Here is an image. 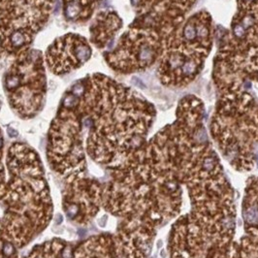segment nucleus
I'll use <instances>...</instances> for the list:
<instances>
[{"label": "nucleus", "instance_id": "7", "mask_svg": "<svg viewBox=\"0 0 258 258\" xmlns=\"http://www.w3.org/2000/svg\"><path fill=\"white\" fill-rule=\"evenodd\" d=\"M196 32H197V36L200 37V38H205V37H207L209 35L208 28L204 25H199L196 28Z\"/></svg>", "mask_w": 258, "mask_h": 258}, {"label": "nucleus", "instance_id": "9", "mask_svg": "<svg viewBox=\"0 0 258 258\" xmlns=\"http://www.w3.org/2000/svg\"><path fill=\"white\" fill-rule=\"evenodd\" d=\"M246 1H252V0H246Z\"/></svg>", "mask_w": 258, "mask_h": 258}, {"label": "nucleus", "instance_id": "3", "mask_svg": "<svg viewBox=\"0 0 258 258\" xmlns=\"http://www.w3.org/2000/svg\"><path fill=\"white\" fill-rule=\"evenodd\" d=\"M183 36L184 38L188 41H191L196 38L197 32H196V26L194 24H187L183 29Z\"/></svg>", "mask_w": 258, "mask_h": 258}, {"label": "nucleus", "instance_id": "2", "mask_svg": "<svg viewBox=\"0 0 258 258\" xmlns=\"http://www.w3.org/2000/svg\"><path fill=\"white\" fill-rule=\"evenodd\" d=\"M154 56V50L150 46H143L139 51V59L143 62H147L152 60Z\"/></svg>", "mask_w": 258, "mask_h": 258}, {"label": "nucleus", "instance_id": "6", "mask_svg": "<svg viewBox=\"0 0 258 258\" xmlns=\"http://www.w3.org/2000/svg\"><path fill=\"white\" fill-rule=\"evenodd\" d=\"M169 62H170L171 67H173V68H177V67H179V66H181V64H183L182 57L180 55H173Z\"/></svg>", "mask_w": 258, "mask_h": 258}, {"label": "nucleus", "instance_id": "1", "mask_svg": "<svg viewBox=\"0 0 258 258\" xmlns=\"http://www.w3.org/2000/svg\"><path fill=\"white\" fill-rule=\"evenodd\" d=\"M55 50L62 51L61 56L48 58L49 64L53 71L56 73H63L70 71L71 68L78 67L79 65L85 62L90 56L91 50L86 42L82 39V37L68 35L64 39L60 40V43L51 46Z\"/></svg>", "mask_w": 258, "mask_h": 258}, {"label": "nucleus", "instance_id": "8", "mask_svg": "<svg viewBox=\"0 0 258 258\" xmlns=\"http://www.w3.org/2000/svg\"><path fill=\"white\" fill-rule=\"evenodd\" d=\"M253 21H254V20H253L252 16H247V17L244 18V20H243V24H242L244 25L245 28H247V27L251 25Z\"/></svg>", "mask_w": 258, "mask_h": 258}, {"label": "nucleus", "instance_id": "4", "mask_svg": "<svg viewBox=\"0 0 258 258\" xmlns=\"http://www.w3.org/2000/svg\"><path fill=\"white\" fill-rule=\"evenodd\" d=\"M196 63L194 61H186V62H184L182 64V68H181V71L182 73L184 74L186 76H190V75H192V74L195 73L196 71Z\"/></svg>", "mask_w": 258, "mask_h": 258}, {"label": "nucleus", "instance_id": "5", "mask_svg": "<svg viewBox=\"0 0 258 258\" xmlns=\"http://www.w3.org/2000/svg\"><path fill=\"white\" fill-rule=\"evenodd\" d=\"M233 31H234V35L237 37V38H243L246 34V28L244 27L243 24H237L234 26Z\"/></svg>", "mask_w": 258, "mask_h": 258}]
</instances>
